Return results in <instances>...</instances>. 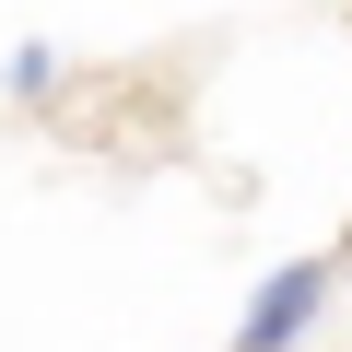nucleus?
I'll return each instance as SVG.
<instances>
[{
  "mask_svg": "<svg viewBox=\"0 0 352 352\" xmlns=\"http://www.w3.org/2000/svg\"><path fill=\"white\" fill-rule=\"evenodd\" d=\"M329 294H340V258H282V270H258V294L235 305V340H223V352H305V329L329 317Z\"/></svg>",
  "mask_w": 352,
  "mask_h": 352,
  "instance_id": "nucleus-1",
  "label": "nucleus"
},
{
  "mask_svg": "<svg viewBox=\"0 0 352 352\" xmlns=\"http://www.w3.org/2000/svg\"><path fill=\"white\" fill-rule=\"evenodd\" d=\"M0 82H12V106H47V94H59V47H47V36H24L12 59H0Z\"/></svg>",
  "mask_w": 352,
  "mask_h": 352,
  "instance_id": "nucleus-2",
  "label": "nucleus"
}]
</instances>
